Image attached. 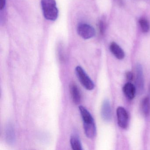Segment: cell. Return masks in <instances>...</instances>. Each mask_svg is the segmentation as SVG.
<instances>
[{"label":"cell","instance_id":"obj_17","mask_svg":"<svg viewBox=\"0 0 150 150\" xmlns=\"http://www.w3.org/2000/svg\"><path fill=\"white\" fill-rule=\"evenodd\" d=\"M6 0H0V9H4L6 6Z\"/></svg>","mask_w":150,"mask_h":150},{"label":"cell","instance_id":"obj_13","mask_svg":"<svg viewBox=\"0 0 150 150\" xmlns=\"http://www.w3.org/2000/svg\"><path fill=\"white\" fill-rule=\"evenodd\" d=\"M141 110L144 115L147 116L150 113V98L149 96L145 97L141 103Z\"/></svg>","mask_w":150,"mask_h":150},{"label":"cell","instance_id":"obj_12","mask_svg":"<svg viewBox=\"0 0 150 150\" xmlns=\"http://www.w3.org/2000/svg\"><path fill=\"white\" fill-rule=\"evenodd\" d=\"M70 144L73 150H82L83 149L80 139L77 134L74 133L71 135L70 139Z\"/></svg>","mask_w":150,"mask_h":150},{"label":"cell","instance_id":"obj_8","mask_svg":"<svg viewBox=\"0 0 150 150\" xmlns=\"http://www.w3.org/2000/svg\"><path fill=\"white\" fill-rule=\"evenodd\" d=\"M136 85L138 93H141L144 90V79L143 76V69L139 64H138L136 67Z\"/></svg>","mask_w":150,"mask_h":150},{"label":"cell","instance_id":"obj_16","mask_svg":"<svg viewBox=\"0 0 150 150\" xmlns=\"http://www.w3.org/2000/svg\"><path fill=\"white\" fill-rule=\"evenodd\" d=\"M126 77L127 79L129 81H132L133 79V76L132 73L130 71L126 73Z\"/></svg>","mask_w":150,"mask_h":150},{"label":"cell","instance_id":"obj_11","mask_svg":"<svg viewBox=\"0 0 150 150\" xmlns=\"http://www.w3.org/2000/svg\"><path fill=\"white\" fill-rule=\"evenodd\" d=\"M110 50L114 56L118 59H122L125 57V52L116 43L110 44Z\"/></svg>","mask_w":150,"mask_h":150},{"label":"cell","instance_id":"obj_1","mask_svg":"<svg viewBox=\"0 0 150 150\" xmlns=\"http://www.w3.org/2000/svg\"><path fill=\"white\" fill-rule=\"evenodd\" d=\"M79 110L83 120L85 134L88 138L93 139L96 134V126L93 118L90 112L83 106H80Z\"/></svg>","mask_w":150,"mask_h":150},{"label":"cell","instance_id":"obj_15","mask_svg":"<svg viewBox=\"0 0 150 150\" xmlns=\"http://www.w3.org/2000/svg\"><path fill=\"white\" fill-rule=\"evenodd\" d=\"M99 29L101 34H103L104 33L105 29V25L103 21H100L99 23Z\"/></svg>","mask_w":150,"mask_h":150},{"label":"cell","instance_id":"obj_9","mask_svg":"<svg viewBox=\"0 0 150 150\" xmlns=\"http://www.w3.org/2000/svg\"><path fill=\"white\" fill-rule=\"evenodd\" d=\"M69 88L74 103L75 104H79L81 101V95L79 88L74 83H71L69 86Z\"/></svg>","mask_w":150,"mask_h":150},{"label":"cell","instance_id":"obj_18","mask_svg":"<svg viewBox=\"0 0 150 150\" xmlns=\"http://www.w3.org/2000/svg\"><path fill=\"white\" fill-rule=\"evenodd\" d=\"M149 92H150V86H149Z\"/></svg>","mask_w":150,"mask_h":150},{"label":"cell","instance_id":"obj_2","mask_svg":"<svg viewBox=\"0 0 150 150\" xmlns=\"http://www.w3.org/2000/svg\"><path fill=\"white\" fill-rule=\"evenodd\" d=\"M42 10L45 19L55 21L57 19L59 11L55 0H42Z\"/></svg>","mask_w":150,"mask_h":150},{"label":"cell","instance_id":"obj_14","mask_svg":"<svg viewBox=\"0 0 150 150\" xmlns=\"http://www.w3.org/2000/svg\"><path fill=\"white\" fill-rule=\"evenodd\" d=\"M139 24L142 32L147 33L150 29V25L148 21L145 18H141L139 20Z\"/></svg>","mask_w":150,"mask_h":150},{"label":"cell","instance_id":"obj_4","mask_svg":"<svg viewBox=\"0 0 150 150\" xmlns=\"http://www.w3.org/2000/svg\"><path fill=\"white\" fill-rule=\"evenodd\" d=\"M77 32L79 35L84 39L92 38L96 34L94 28L91 25L85 23H81L78 25Z\"/></svg>","mask_w":150,"mask_h":150},{"label":"cell","instance_id":"obj_6","mask_svg":"<svg viewBox=\"0 0 150 150\" xmlns=\"http://www.w3.org/2000/svg\"><path fill=\"white\" fill-rule=\"evenodd\" d=\"M5 140L9 144H13L15 143L16 137L15 131L12 123H8L5 129Z\"/></svg>","mask_w":150,"mask_h":150},{"label":"cell","instance_id":"obj_5","mask_svg":"<svg viewBox=\"0 0 150 150\" xmlns=\"http://www.w3.org/2000/svg\"><path fill=\"white\" fill-rule=\"evenodd\" d=\"M117 123L122 129H127L128 126L129 117L126 110L122 107H118L116 110Z\"/></svg>","mask_w":150,"mask_h":150},{"label":"cell","instance_id":"obj_3","mask_svg":"<svg viewBox=\"0 0 150 150\" xmlns=\"http://www.w3.org/2000/svg\"><path fill=\"white\" fill-rule=\"evenodd\" d=\"M75 73L80 82L85 88L88 90L94 89V83L81 67L77 66L76 67Z\"/></svg>","mask_w":150,"mask_h":150},{"label":"cell","instance_id":"obj_10","mask_svg":"<svg viewBox=\"0 0 150 150\" xmlns=\"http://www.w3.org/2000/svg\"><path fill=\"white\" fill-rule=\"evenodd\" d=\"M123 91L125 96L130 100L135 97L136 93V87L131 82L126 83L123 87Z\"/></svg>","mask_w":150,"mask_h":150},{"label":"cell","instance_id":"obj_7","mask_svg":"<svg viewBox=\"0 0 150 150\" xmlns=\"http://www.w3.org/2000/svg\"><path fill=\"white\" fill-rule=\"evenodd\" d=\"M101 115L103 121L109 122L111 119V110L110 103L108 100H104L102 105Z\"/></svg>","mask_w":150,"mask_h":150}]
</instances>
